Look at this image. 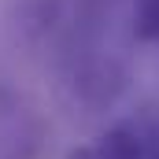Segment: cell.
Returning <instances> with one entry per match:
<instances>
[{"label":"cell","instance_id":"6da1fadb","mask_svg":"<svg viewBox=\"0 0 159 159\" xmlns=\"http://www.w3.org/2000/svg\"><path fill=\"white\" fill-rule=\"evenodd\" d=\"M89 148H93V159H152L148 126H141V122H115Z\"/></svg>","mask_w":159,"mask_h":159},{"label":"cell","instance_id":"3957f363","mask_svg":"<svg viewBox=\"0 0 159 159\" xmlns=\"http://www.w3.org/2000/svg\"><path fill=\"white\" fill-rule=\"evenodd\" d=\"M67 159H93V148H89V144H81V148H74Z\"/></svg>","mask_w":159,"mask_h":159},{"label":"cell","instance_id":"7a4b0ae2","mask_svg":"<svg viewBox=\"0 0 159 159\" xmlns=\"http://www.w3.org/2000/svg\"><path fill=\"white\" fill-rule=\"evenodd\" d=\"M133 34H137V41L159 44V0H137L133 4Z\"/></svg>","mask_w":159,"mask_h":159}]
</instances>
